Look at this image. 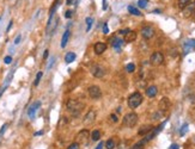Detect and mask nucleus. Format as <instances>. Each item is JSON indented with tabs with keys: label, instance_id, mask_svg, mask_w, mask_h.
Wrapping results in <instances>:
<instances>
[{
	"label": "nucleus",
	"instance_id": "nucleus-37",
	"mask_svg": "<svg viewBox=\"0 0 195 149\" xmlns=\"http://www.w3.org/2000/svg\"><path fill=\"white\" fill-rule=\"evenodd\" d=\"M103 32H104V33H108V32H109V29H108V24H106V23L103 24Z\"/></svg>",
	"mask_w": 195,
	"mask_h": 149
},
{
	"label": "nucleus",
	"instance_id": "nucleus-14",
	"mask_svg": "<svg viewBox=\"0 0 195 149\" xmlns=\"http://www.w3.org/2000/svg\"><path fill=\"white\" fill-rule=\"evenodd\" d=\"M41 106V101H35L30 107H29V110H28V116H29V118H33L35 117V114H36V111L38 110V107Z\"/></svg>",
	"mask_w": 195,
	"mask_h": 149
},
{
	"label": "nucleus",
	"instance_id": "nucleus-38",
	"mask_svg": "<svg viewBox=\"0 0 195 149\" xmlns=\"http://www.w3.org/2000/svg\"><path fill=\"white\" fill-rule=\"evenodd\" d=\"M128 31H129V29H121V30L118 31V33H120V35H126Z\"/></svg>",
	"mask_w": 195,
	"mask_h": 149
},
{
	"label": "nucleus",
	"instance_id": "nucleus-23",
	"mask_svg": "<svg viewBox=\"0 0 195 149\" xmlns=\"http://www.w3.org/2000/svg\"><path fill=\"white\" fill-rule=\"evenodd\" d=\"M90 138L92 141H98L100 138V131L99 130H93L92 134H91V136H90Z\"/></svg>",
	"mask_w": 195,
	"mask_h": 149
},
{
	"label": "nucleus",
	"instance_id": "nucleus-45",
	"mask_svg": "<svg viewBox=\"0 0 195 149\" xmlns=\"http://www.w3.org/2000/svg\"><path fill=\"white\" fill-rule=\"evenodd\" d=\"M108 5H106V0H103V10H106Z\"/></svg>",
	"mask_w": 195,
	"mask_h": 149
},
{
	"label": "nucleus",
	"instance_id": "nucleus-2",
	"mask_svg": "<svg viewBox=\"0 0 195 149\" xmlns=\"http://www.w3.org/2000/svg\"><path fill=\"white\" fill-rule=\"evenodd\" d=\"M142 103V94L140 92H134L128 97V106L130 108H136Z\"/></svg>",
	"mask_w": 195,
	"mask_h": 149
},
{
	"label": "nucleus",
	"instance_id": "nucleus-33",
	"mask_svg": "<svg viewBox=\"0 0 195 149\" xmlns=\"http://www.w3.org/2000/svg\"><path fill=\"white\" fill-rule=\"evenodd\" d=\"M136 86H138L139 88H144V87L146 86V81H145V80H142V81H140V82L138 81V82H136Z\"/></svg>",
	"mask_w": 195,
	"mask_h": 149
},
{
	"label": "nucleus",
	"instance_id": "nucleus-20",
	"mask_svg": "<svg viewBox=\"0 0 195 149\" xmlns=\"http://www.w3.org/2000/svg\"><path fill=\"white\" fill-rule=\"evenodd\" d=\"M75 57H77V55H75L73 51H69V52L66 54L65 61H66V63H71V62H73V61L75 60Z\"/></svg>",
	"mask_w": 195,
	"mask_h": 149
},
{
	"label": "nucleus",
	"instance_id": "nucleus-19",
	"mask_svg": "<svg viewBox=\"0 0 195 149\" xmlns=\"http://www.w3.org/2000/svg\"><path fill=\"white\" fill-rule=\"evenodd\" d=\"M152 129H153V126H152V125H148V124H147V125H142V126L139 129L138 134H139V135H141V136H145V135H146V134H148V132H150Z\"/></svg>",
	"mask_w": 195,
	"mask_h": 149
},
{
	"label": "nucleus",
	"instance_id": "nucleus-29",
	"mask_svg": "<svg viewBox=\"0 0 195 149\" xmlns=\"http://www.w3.org/2000/svg\"><path fill=\"white\" fill-rule=\"evenodd\" d=\"M126 70H127L128 73H133V72L135 70V64H134V63H128V64L126 66Z\"/></svg>",
	"mask_w": 195,
	"mask_h": 149
},
{
	"label": "nucleus",
	"instance_id": "nucleus-47",
	"mask_svg": "<svg viewBox=\"0 0 195 149\" xmlns=\"http://www.w3.org/2000/svg\"><path fill=\"white\" fill-rule=\"evenodd\" d=\"M12 24H13V23H12V21H10V24H8V26H7V30H6V31H10V29H11Z\"/></svg>",
	"mask_w": 195,
	"mask_h": 149
},
{
	"label": "nucleus",
	"instance_id": "nucleus-24",
	"mask_svg": "<svg viewBox=\"0 0 195 149\" xmlns=\"http://www.w3.org/2000/svg\"><path fill=\"white\" fill-rule=\"evenodd\" d=\"M146 143H147V142H146V141H145V139L142 138L141 141H139L138 143H135V144H134V147H133L132 149H144V148H145V144H146Z\"/></svg>",
	"mask_w": 195,
	"mask_h": 149
},
{
	"label": "nucleus",
	"instance_id": "nucleus-44",
	"mask_svg": "<svg viewBox=\"0 0 195 149\" xmlns=\"http://www.w3.org/2000/svg\"><path fill=\"white\" fill-rule=\"evenodd\" d=\"M6 128H7V124H4V126L0 129V135H2V134H4V131L6 130Z\"/></svg>",
	"mask_w": 195,
	"mask_h": 149
},
{
	"label": "nucleus",
	"instance_id": "nucleus-7",
	"mask_svg": "<svg viewBox=\"0 0 195 149\" xmlns=\"http://www.w3.org/2000/svg\"><path fill=\"white\" fill-rule=\"evenodd\" d=\"M57 23H59V19L57 17H50L49 20H48V24H47V33L50 35L53 33L55 30H56V26H57Z\"/></svg>",
	"mask_w": 195,
	"mask_h": 149
},
{
	"label": "nucleus",
	"instance_id": "nucleus-34",
	"mask_svg": "<svg viewBox=\"0 0 195 149\" xmlns=\"http://www.w3.org/2000/svg\"><path fill=\"white\" fill-rule=\"evenodd\" d=\"M67 149H79V144H78L77 142H73V143H72Z\"/></svg>",
	"mask_w": 195,
	"mask_h": 149
},
{
	"label": "nucleus",
	"instance_id": "nucleus-3",
	"mask_svg": "<svg viewBox=\"0 0 195 149\" xmlns=\"http://www.w3.org/2000/svg\"><path fill=\"white\" fill-rule=\"evenodd\" d=\"M123 125L127 126V128H133L136 123H138V114L135 112H130V113H127L124 117H123Z\"/></svg>",
	"mask_w": 195,
	"mask_h": 149
},
{
	"label": "nucleus",
	"instance_id": "nucleus-48",
	"mask_svg": "<svg viewBox=\"0 0 195 149\" xmlns=\"http://www.w3.org/2000/svg\"><path fill=\"white\" fill-rule=\"evenodd\" d=\"M43 134V131H38V132H35V136H41Z\"/></svg>",
	"mask_w": 195,
	"mask_h": 149
},
{
	"label": "nucleus",
	"instance_id": "nucleus-21",
	"mask_svg": "<svg viewBox=\"0 0 195 149\" xmlns=\"http://www.w3.org/2000/svg\"><path fill=\"white\" fill-rule=\"evenodd\" d=\"M190 2H193V0H178L177 1V6L179 10H183L184 7H187Z\"/></svg>",
	"mask_w": 195,
	"mask_h": 149
},
{
	"label": "nucleus",
	"instance_id": "nucleus-27",
	"mask_svg": "<svg viewBox=\"0 0 195 149\" xmlns=\"http://www.w3.org/2000/svg\"><path fill=\"white\" fill-rule=\"evenodd\" d=\"M59 4H60V0H55V2L53 4V6H51V8H50V13H49V18L54 15V13H55V10H56V7L59 6Z\"/></svg>",
	"mask_w": 195,
	"mask_h": 149
},
{
	"label": "nucleus",
	"instance_id": "nucleus-32",
	"mask_svg": "<svg viewBox=\"0 0 195 149\" xmlns=\"http://www.w3.org/2000/svg\"><path fill=\"white\" fill-rule=\"evenodd\" d=\"M147 4H148V0H139L138 1V5L140 8H145L147 6Z\"/></svg>",
	"mask_w": 195,
	"mask_h": 149
},
{
	"label": "nucleus",
	"instance_id": "nucleus-39",
	"mask_svg": "<svg viewBox=\"0 0 195 149\" xmlns=\"http://www.w3.org/2000/svg\"><path fill=\"white\" fill-rule=\"evenodd\" d=\"M189 100L191 104H195V94H190L189 95Z\"/></svg>",
	"mask_w": 195,
	"mask_h": 149
},
{
	"label": "nucleus",
	"instance_id": "nucleus-42",
	"mask_svg": "<svg viewBox=\"0 0 195 149\" xmlns=\"http://www.w3.org/2000/svg\"><path fill=\"white\" fill-rule=\"evenodd\" d=\"M110 119L112 120V122H117V117H116V114H110Z\"/></svg>",
	"mask_w": 195,
	"mask_h": 149
},
{
	"label": "nucleus",
	"instance_id": "nucleus-49",
	"mask_svg": "<svg viewBox=\"0 0 195 149\" xmlns=\"http://www.w3.org/2000/svg\"><path fill=\"white\" fill-rule=\"evenodd\" d=\"M66 2H67V5H71V4H72V0H67Z\"/></svg>",
	"mask_w": 195,
	"mask_h": 149
},
{
	"label": "nucleus",
	"instance_id": "nucleus-10",
	"mask_svg": "<svg viewBox=\"0 0 195 149\" xmlns=\"http://www.w3.org/2000/svg\"><path fill=\"white\" fill-rule=\"evenodd\" d=\"M141 35H142V37H144L145 39H150V38L153 37L154 30H153L152 26H144V27L141 29Z\"/></svg>",
	"mask_w": 195,
	"mask_h": 149
},
{
	"label": "nucleus",
	"instance_id": "nucleus-25",
	"mask_svg": "<svg viewBox=\"0 0 195 149\" xmlns=\"http://www.w3.org/2000/svg\"><path fill=\"white\" fill-rule=\"evenodd\" d=\"M128 12L130 14H134V15H141V12L134 6H128Z\"/></svg>",
	"mask_w": 195,
	"mask_h": 149
},
{
	"label": "nucleus",
	"instance_id": "nucleus-26",
	"mask_svg": "<svg viewBox=\"0 0 195 149\" xmlns=\"http://www.w3.org/2000/svg\"><path fill=\"white\" fill-rule=\"evenodd\" d=\"M104 147H105L106 149H114V148H115V141H114L112 138H109V139L104 143Z\"/></svg>",
	"mask_w": 195,
	"mask_h": 149
},
{
	"label": "nucleus",
	"instance_id": "nucleus-36",
	"mask_svg": "<svg viewBox=\"0 0 195 149\" xmlns=\"http://www.w3.org/2000/svg\"><path fill=\"white\" fill-rule=\"evenodd\" d=\"M4 62H5L6 64H10V63L12 62V57H11V56H6V57L4 58Z\"/></svg>",
	"mask_w": 195,
	"mask_h": 149
},
{
	"label": "nucleus",
	"instance_id": "nucleus-16",
	"mask_svg": "<svg viewBox=\"0 0 195 149\" xmlns=\"http://www.w3.org/2000/svg\"><path fill=\"white\" fill-rule=\"evenodd\" d=\"M157 93H158V89L156 86H150L146 88V95L148 98H154L157 95Z\"/></svg>",
	"mask_w": 195,
	"mask_h": 149
},
{
	"label": "nucleus",
	"instance_id": "nucleus-15",
	"mask_svg": "<svg viewBox=\"0 0 195 149\" xmlns=\"http://www.w3.org/2000/svg\"><path fill=\"white\" fill-rule=\"evenodd\" d=\"M110 42H111L112 48H114V49H116L117 51H120V50H121V46H122V45H123V43H124V41H123V39H121V38H112V39H110Z\"/></svg>",
	"mask_w": 195,
	"mask_h": 149
},
{
	"label": "nucleus",
	"instance_id": "nucleus-8",
	"mask_svg": "<svg viewBox=\"0 0 195 149\" xmlns=\"http://www.w3.org/2000/svg\"><path fill=\"white\" fill-rule=\"evenodd\" d=\"M89 95L92 98V99H98L102 97V91L98 86L96 85H92L89 87Z\"/></svg>",
	"mask_w": 195,
	"mask_h": 149
},
{
	"label": "nucleus",
	"instance_id": "nucleus-50",
	"mask_svg": "<svg viewBox=\"0 0 195 149\" xmlns=\"http://www.w3.org/2000/svg\"><path fill=\"white\" fill-rule=\"evenodd\" d=\"M193 15H194V19H195V12H194V14H193Z\"/></svg>",
	"mask_w": 195,
	"mask_h": 149
},
{
	"label": "nucleus",
	"instance_id": "nucleus-28",
	"mask_svg": "<svg viewBox=\"0 0 195 149\" xmlns=\"http://www.w3.org/2000/svg\"><path fill=\"white\" fill-rule=\"evenodd\" d=\"M92 23H93V19H92L91 17H87V18H86V24H87V27H86V32H89V31L91 30Z\"/></svg>",
	"mask_w": 195,
	"mask_h": 149
},
{
	"label": "nucleus",
	"instance_id": "nucleus-41",
	"mask_svg": "<svg viewBox=\"0 0 195 149\" xmlns=\"http://www.w3.org/2000/svg\"><path fill=\"white\" fill-rule=\"evenodd\" d=\"M20 39H22V36H20V35H18V36H17V38L14 39V44H18V43L20 42Z\"/></svg>",
	"mask_w": 195,
	"mask_h": 149
},
{
	"label": "nucleus",
	"instance_id": "nucleus-5",
	"mask_svg": "<svg viewBox=\"0 0 195 149\" xmlns=\"http://www.w3.org/2000/svg\"><path fill=\"white\" fill-rule=\"evenodd\" d=\"M91 74L95 76V77H97V79H102L104 75H105V69H104V67L103 66H100V64H98V63H93L92 66H91Z\"/></svg>",
	"mask_w": 195,
	"mask_h": 149
},
{
	"label": "nucleus",
	"instance_id": "nucleus-46",
	"mask_svg": "<svg viewBox=\"0 0 195 149\" xmlns=\"http://www.w3.org/2000/svg\"><path fill=\"white\" fill-rule=\"evenodd\" d=\"M47 57H48V50H45L43 54V58H47Z\"/></svg>",
	"mask_w": 195,
	"mask_h": 149
},
{
	"label": "nucleus",
	"instance_id": "nucleus-1",
	"mask_svg": "<svg viewBox=\"0 0 195 149\" xmlns=\"http://www.w3.org/2000/svg\"><path fill=\"white\" fill-rule=\"evenodd\" d=\"M66 107H67V111L71 114H73L74 117H78L81 113L83 108H84V104L80 103L77 99H69L67 101V104H66Z\"/></svg>",
	"mask_w": 195,
	"mask_h": 149
},
{
	"label": "nucleus",
	"instance_id": "nucleus-11",
	"mask_svg": "<svg viewBox=\"0 0 195 149\" xmlns=\"http://www.w3.org/2000/svg\"><path fill=\"white\" fill-rule=\"evenodd\" d=\"M158 106H159V110H162V111H167V110L170 108V106H171V101L169 100V98L163 97V98L159 100Z\"/></svg>",
	"mask_w": 195,
	"mask_h": 149
},
{
	"label": "nucleus",
	"instance_id": "nucleus-30",
	"mask_svg": "<svg viewBox=\"0 0 195 149\" xmlns=\"http://www.w3.org/2000/svg\"><path fill=\"white\" fill-rule=\"evenodd\" d=\"M42 75H43V73H42V72H38V73H37V75H36V79H35V81H33V86H37V85L39 83V80H41Z\"/></svg>",
	"mask_w": 195,
	"mask_h": 149
},
{
	"label": "nucleus",
	"instance_id": "nucleus-6",
	"mask_svg": "<svg viewBox=\"0 0 195 149\" xmlns=\"http://www.w3.org/2000/svg\"><path fill=\"white\" fill-rule=\"evenodd\" d=\"M163 61H164V56H163V54L159 52V51L153 52V54L151 55V57H150V62H151V64H153V66H160V64L163 63Z\"/></svg>",
	"mask_w": 195,
	"mask_h": 149
},
{
	"label": "nucleus",
	"instance_id": "nucleus-51",
	"mask_svg": "<svg viewBox=\"0 0 195 149\" xmlns=\"http://www.w3.org/2000/svg\"><path fill=\"white\" fill-rule=\"evenodd\" d=\"M194 2H195V1H194Z\"/></svg>",
	"mask_w": 195,
	"mask_h": 149
},
{
	"label": "nucleus",
	"instance_id": "nucleus-9",
	"mask_svg": "<svg viewBox=\"0 0 195 149\" xmlns=\"http://www.w3.org/2000/svg\"><path fill=\"white\" fill-rule=\"evenodd\" d=\"M194 12H195V2H190L187 7H184V8L182 10V14H183L184 18L191 17V15L194 14Z\"/></svg>",
	"mask_w": 195,
	"mask_h": 149
},
{
	"label": "nucleus",
	"instance_id": "nucleus-31",
	"mask_svg": "<svg viewBox=\"0 0 195 149\" xmlns=\"http://www.w3.org/2000/svg\"><path fill=\"white\" fill-rule=\"evenodd\" d=\"M187 131H188V124H183L182 128H181V130H179V135L181 136H184Z\"/></svg>",
	"mask_w": 195,
	"mask_h": 149
},
{
	"label": "nucleus",
	"instance_id": "nucleus-43",
	"mask_svg": "<svg viewBox=\"0 0 195 149\" xmlns=\"http://www.w3.org/2000/svg\"><path fill=\"white\" fill-rule=\"evenodd\" d=\"M169 149H179V147H178V144H171L170 147H169Z\"/></svg>",
	"mask_w": 195,
	"mask_h": 149
},
{
	"label": "nucleus",
	"instance_id": "nucleus-22",
	"mask_svg": "<svg viewBox=\"0 0 195 149\" xmlns=\"http://www.w3.org/2000/svg\"><path fill=\"white\" fill-rule=\"evenodd\" d=\"M164 113H165V111H162V110H158V111H156L153 114H152V119L153 120H158V119H160L163 116H164Z\"/></svg>",
	"mask_w": 195,
	"mask_h": 149
},
{
	"label": "nucleus",
	"instance_id": "nucleus-13",
	"mask_svg": "<svg viewBox=\"0 0 195 149\" xmlns=\"http://www.w3.org/2000/svg\"><path fill=\"white\" fill-rule=\"evenodd\" d=\"M95 119H96V112L93 110H90L84 117V123L86 125H90V124H92L95 122Z\"/></svg>",
	"mask_w": 195,
	"mask_h": 149
},
{
	"label": "nucleus",
	"instance_id": "nucleus-40",
	"mask_svg": "<svg viewBox=\"0 0 195 149\" xmlns=\"http://www.w3.org/2000/svg\"><path fill=\"white\" fill-rule=\"evenodd\" d=\"M103 147H104V142H99L95 149H103Z\"/></svg>",
	"mask_w": 195,
	"mask_h": 149
},
{
	"label": "nucleus",
	"instance_id": "nucleus-17",
	"mask_svg": "<svg viewBox=\"0 0 195 149\" xmlns=\"http://www.w3.org/2000/svg\"><path fill=\"white\" fill-rule=\"evenodd\" d=\"M135 39H136V32H135V31L129 30V31L124 35V41H126V42H134Z\"/></svg>",
	"mask_w": 195,
	"mask_h": 149
},
{
	"label": "nucleus",
	"instance_id": "nucleus-4",
	"mask_svg": "<svg viewBox=\"0 0 195 149\" xmlns=\"http://www.w3.org/2000/svg\"><path fill=\"white\" fill-rule=\"evenodd\" d=\"M90 131L87 129H84L81 131H79L75 136V142L78 144H86L89 142V138H90Z\"/></svg>",
	"mask_w": 195,
	"mask_h": 149
},
{
	"label": "nucleus",
	"instance_id": "nucleus-18",
	"mask_svg": "<svg viewBox=\"0 0 195 149\" xmlns=\"http://www.w3.org/2000/svg\"><path fill=\"white\" fill-rule=\"evenodd\" d=\"M69 36H71L69 30H66V31L63 32V35H62V38H61V48H62V49L66 46V44H67V42H68V39H69Z\"/></svg>",
	"mask_w": 195,
	"mask_h": 149
},
{
	"label": "nucleus",
	"instance_id": "nucleus-12",
	"mask_svg": "<svg viewBox=\"0 0 195 149\" xmlns=\"http://www.w3.org/2000/svg\"><path fill=\"white\" fill-rule=\"evenodd\" d=\"M105 50H106V44L103 43V42H97V43L93 45V51H95V54H97V55H102Z\"/></svg>",
	"mask_w": 195,
	"mask_h": 149
},
{
	"label": "nucleus",
	"instance_id": "nucleus-35",
	"mask_svg": "<svg viewBox=\"0 0 195 149\" xmlns=\"http://www.w3.org/2000/svg\"><path fill=\"white\" fill-rule=\"evenodd\" d=\"M72 14H73V11H72V10H68V11H66V13H65V17H66L67 19H69V18L72 17Z\"/></svg>",
	"mask_w": 195,
	"mask_h": 149
}]
</instances>
